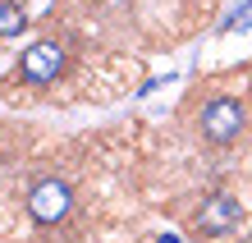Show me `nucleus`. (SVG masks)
<instances>
[{
    "label": "nucleus",
    "mask_w": 252,
    "mask_h": 243,
    "mask_svg": "<svg viewBox=\"0 0 252 243\" xmlns=\"http://www.w3.org/2000/svg\"><path fill=\"white\" fill-rule=\"evenodd\" d=\"M60 69H64V51L55 41H32L23 51V78L28 83H51Z\"/></svg>",
    "instance_id": "nucleus-4"
},
{
    "label": "nucleus",
    "mask_w": 252,
    "mask_h": 243,
    "mask_svg": "<svg viewBox=\"0 0 252 243\" xmlns=\"http://www.w3.org/2000/svg\"><path fill=\"white\" fill-rule=\"evenodd\" d=\"M197 124H202V138H206V142L225 147V142H234V138L243 133L248 115H243V105H239V101H229V97H216V101H206V105H202Z\"/></svg>",
    "instance_id": "nucleus-1"
},
{
    "label": "nucleus",
    "mask_w": 252,
    "mask_h": 243,
    "mask_svg": "<svg viewBox=\"0 0 252 243\" xmlns=\"http://www.w3.org/2000/svg\"><path fill=\"white\" fill-rule=\"evenodd\" d=\"M239 197H229V193H216V197H206L202 202V216H197V234L206 239H220V234H229V230H239Z\"/></svg>",
    "instance_id": "nucleus-3"
},
{
    "label": "nucleus",
    "mask_w": 252,
    "mask_h": 243,
    "mask_svg": "<svg viewBox=\"0 0 252 243\" xmlns=\"http://www.w3.org/2000/svg\"><path fill=\"white\" fill-rule=\"evenodd\" d=\"M23 9L19 5H9V0H0V37H14V33H23Z\"/></svg>",
    "instance_id": "nucleus-5"
},
{
    "label": "nucleus",
    "mask_w": 252,
    "mask_h": 243,
    "mask_svg": "<svg viewBox=\"0 0 252 243\" xmlns=\"http://www.w3.org/2000/svg\"><path fill=\"white\" fill-rule=\"evenodd\" d=\"M73 207V193L64 179H41V184H32V193H28V211H32V220L41 225H60L69 216Z\"/></svg>",
    "instance_id": "nucleus-2"
}]
</instances>
